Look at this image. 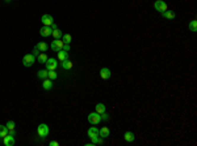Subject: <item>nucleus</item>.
<instances>
[{
    "label": "nucleus",
    "instance_id": "1",
    "mask_svg": "<svg viewBox=\"0 0 197 146\" xmlns=\"http://www.w3.org/2000/svg\"><path fill=\"white\" fill-rule=\"evenodd\" d=\"M37 133H38V136L41 137V138H46V137L49 136V133H50V129H49V127H47L46 124L42 123V124H39L38 128H37Z\"/></svg>",
    "mask_w": 197,
    "mask_h": 146
},
{
    "label": "nucleus",
    "instance_id": "2",
    "mask_svg": "<svg viewBox=\"0 0 197 146\" xmlns=\"http://www.w3.org/2000/svg\"><path fill=\"white\" fill-rule=\"evenodd\" d=\"M36 63V56L33 54H26L23 57V64L24 67H32Z\"/></svg>",
    "mask_w": 197,
    "mask_h": 146
},
{
    "label": "nucleus",
    "instance_id": "3",
    "mask_svg": "<svg viewBox=\"0 0 197 146\" xmlns=\"http://www.w3.org/2000/svg\"><path fill=\"white\" fill-rule=\"evenodd\" d=\"M88 121L92 125H97L100 121H101V115L97 114V112H91L88 115Z\"/></svg>",
    "mask_w": 197,
    "mask_h": 146
},
{
    "label": "nucleus",
    "instance_id": "4",
    "mask_svg": "<svg viewBox=\"0 0 197 146\" xmlns=\"http://www.w3.org/2000/svg\"><path fill=\"white\" fill-rule=\"evenodd\" d=\"M45 67H46L47 71H55L57 67H58V62H57V59H53V57H47L46 63H45Z\"/></svg>",
    "mask_w": 197,
    "mask_h": 146
},
{
    "label": "nucleus",
    "instance_id": "5",
    "mask_svg": "<svg viewBox=\"0 0 197 146\" xmlns=\"http://www.w3.org/2000/svg\"><path fill=\"white\" fill-rule=\"evenodd\" d=\"M154 8H155L159 13H163V12H166L168 9L166 1H163V0H156V1L154 3Z\"/></svg>",
    "mask_w": 197,
    "mask_h": 146
},
{
    "label": "nucleus",
    "instance_id": "6",
    "mask_svg": "<svg viewBox=\"0 0 197 146\" xmlns=\"http://www.w3.org/2000/svg\"><path fill=\"white\" fill-rule=\"evenodd\" d=\"M51 50L53 51H55V52H58V51L62 50V47H63V41L62 39H54L53 42H51Z\"/></svg>",
    "mask_w": 197,
    "mask_h": 146
},
{
    "label": "nucleus",
    "instance_id": "7",
    "mask_svg": "<svg viewBox=\"0 0 197 146\" xmlns=\"http://www.w3.org/2000/svg\"><path fill=\"white\" fill-rule=\"evenodd\" d=\"M41 21L45 26H50L51 24H54V18H53V16H50V14H44V16L41 17Z\"/></svg>",
    "mask_w": 197,
    "mask_h": 146
},
{
    "label": "nucleus",
    "instance_id": "8",
    "mask_svg": "<svg viewBox=\"0 0 197 146\" xmlns=\"http://www.w3.org/2000/svg\"><path fill=\"white\" fill-rule=\"evenodd\" d=\"M51 33H53V29H51V26H42L41 27V30H39V34H41V36H50L51 35Z\"/></svg>",
    "mask_w": 197,
    "mask_h": 146
},
{
    "label": "nucleus",
    "instance_id": "9",
    "mask_svg": "<svg viewBox=\"0 0 197 146\" xmlns=\"http://www.w3.org/2000/svg\"><path fill=\"white\" fill-rule=\"evenodd\" d=\"M112 76V72L109 68H101L100 69V77L102 78V80H108V78H110Z\"/></svg>",
    "mask_w": 197,
    "mask_h": 146
},
{
    "label": "nucleus",
    "instance_id": "10",
    "mask_svg": "<svg viewBox=\"0 0 197 146\" xmlns=\"http://www.w3.org/2000/svg\"><path fill=\"white\" fill-rule=\"evenodd\" d=\"M3 144L5 146H13L15 145V137L11 135H7L5 137H3Z\"/></svg>",
    "mask_w": 197,
    "mask_h": 146
},
{
    "label": "nucleus",
    "instance_id": "11",
    "mask_svg": "<svg viewBox=\"0 0 197 146\" xmlns=\"http://www.w3.org/2000/svg\"><path fill=\"white\" fill-rule=\"evenodd\" d=\"M60 67H62V69L70 71V69H72V67H74V63H72L70 59H66V60H62V63H60Z\"/></svg>",
    "mask_w": 197,
    "mask_h": 146
},
{
    "label": "nucleus",
    "instance_id": "12",
    "mask_svg": "<svg viewBox=\"0 0 197 146\" xmlns=\"http://www.w3.org/2000/svg\"><path fill=\"white\" fill-rule=\"evenodd\" d=\"M42 87H44V90H51L53 89V80H50V78L42 80Z\"/></svg>",
    "mask_w": 197,
    "mask_h": 146
},
{
    "label": "nucleus",
    "instance_id": "13",
    "mask_svg": "<svg viewBox=\"0 0 197 146\" xmlns=\"http://www.w3.org/2000/svg\"><path fill=\"white\" fill-rule=\"evenodd\" d=\"M87 135H88L89 138H93V137H97L99 136V129L96 128L95 125L93 127H91L88 130H87Z\"/></svg>",
    "mask_w": 197,
    "mask_h": 146
},
{
    "label": "nucleus",
    "instance_id": "14",
    "mask_svg": "<svg viewBox=\"0 0 197 146\" xmlns=\"http://www.w3.org/2000/svg\"><path fill=\"white\" fill-rule=\"evenodd\" d=\"M110 135V130H109V128L107 127H102L101 129H99V136L101 137V138H107Z\"/></svg>",
    "mask_w": 197,
    "mask_h": 146
},
{
    "label": "nucleus",
    "instance_id": "15",
    "mask_svg": "<svg viewBox=\"0 0 197 146\" xmlns=\"http://www.w3.org/2000/svg\"><path fill=\"white\" fill-rule=\"evenodd\" d=\"M124 140H125L126 142H134L135 140V136L133 132H125V135H124Z\"/></svg>",
    "mask_w": 197,
    "mask_h": 146
},
{
    "label": "nucleus",
    "instance_id": "16",
    "mask_svg": "<svg viewBox=\"0 0 197 146\" xmlns=\"http://www.w3.org/2000/svg\"><path fill=\"white\" fill-rule=\"evenodd\" d=\"M47 74H49V71H47V69H41V71L37 72V77L39 80H46Z\"/></svg>",
    "mask_w": 197,
    "mask_h": 146
},
{
    "label": "nucleus",
    "instance_id": "17",
    "mask_svg": "<svg viewBox=\"0 0 197 146\" xmlns=\"http://www.w3.org/2000/svg\"><path fill=\"white\" fill-rule=\"evenodd\" d=\"M36 48H38L39 51H41V52H45V51H47V48H49V46H47L46 43H45V42H38L37 44L34 46Z\"/></svg>",
    "mask_w": 197,
    "mask_h": 146
},
{
    "label": "nucleus",
    "instance_id": "18",
    "mask_svg": "<svg viewBox=\"0 0 197 146\" xmlns=\"http://www.w3.org/2000/svg\"><path fill=\"white\" fill-rule=\"evenodd\" d=\"M162 14H163V17H164V18H168V20H174V18L176 17L175 12H174V11H168V9H167L166 12H163Z\"/></svg>",
    "mask_w": 197,
    "mask_h": 146
},
{
    "label": "nucleus",
    "instance_id": "19",
    "mask_svg": "<svg viewBox=\"0 0 197 146\" xmlns=\"http://www.w3.org/2000/svg\"><path fill=\"white\" fill-rule=\"evenodd\" d=\"M58 59L60 60V62H62V60L68 59V52H67V51H65V50L58 51Z\"/></svg>",
    "mask_w": 197,
    "mask_h": 146
},
{
    "label": "nucleus",
    "instance_id": "20",
    "mask_svg": "<svg viewBox=\"0 0 197 146\" xmlns=\"http://www.w3.org/2000/svg\"><path fill=\"white\" fill-rule=\"evenodd\" d=\"M95 110H96V112H97V114H104L105 112V104H102V103H97V104H96V107H95Z\"/></svg>",
    "mask_w": 197,
    "mask_h": 146
},
{
    "label": "nucleus",
    "instance_id": "21",
    "mask_svg": "<svg viewBox=\"0 0 197 146\" xmlns=\"http://www.w3.org/2000/svg\"><path fill=\"white\" fill-rule=\"evenodd\" d=\"M51 35H53V36H54V38H55V39H60V38H62V35H63V33L60 31V30L58 29V27H57V29H54V30H53V33H51Z\"/></svg>",
    "mask_w": 197,
    "mask_h": 146
},
{
    "label": "nucleus",
    "instance_id": "22",
    "mask_svg": "<svg viewBox=\"0 0 197 146\" xmlns=\"http://www.w3.org/2000/svg\"><path fill=\"white\" fill-rule=\"evenodd\" d=\"M46 60H47V56H46V54H39L38 56H37V62L38 63H41V64H45L46 63Z\"/></svg>",
    "mask_w": 197,
    "mask_h": 146
},
{
    "label": "nucleus",
    "instance_id": "23",
    "mask_svg": "<svg viewBox=\"0 0 197 146\" xmlns=\"http://www.w3.org/2000/svg\"><path fill=\"white\" fill-rule=\"evenodd\" d=\"M62 41H63V43H66V44H70L72 42V36L70 35V34H63L62 35Z\"/></svg>",
    "mask_w": 197,
    "mask_h": 146
},
{
    "label": "nucleus",
    "instance_id": "24",
    "mask_svg": "<svg viewBox=\"0 0 197 146\" xmlns=\"http://www.w3.org/2000/svg\"><path fill=\"white\" fill-rule=\"evenodd\" d=\"M8 135V128H7V125H0V137H5Z\"/></svg>",
    "mask_w": 197,
    "mask_h": 146
},
{
    "label": "nucleus",
    "instance_id": "25",
    "mask_svg": "<svg viewBox=\"0 0 197 146\" xmlns=\"http://www.w3.org/2000/svg\"><path fill=\"white\" fill-rule=\"evenodd\" d=\"M189 29H190V31H193V33L197 30V21L196 20H192L189 22Z\"/></svg>",
    "mask_w": 197,
    "mask_h": 146
},
{
    "label": "nucleus",
    "instance_id": "26",
    "mask_svg": "<svg viewBox=\"0 0 197 146\" xmlns=\"http://www.w3.org/2000/svg\"><path fill=\"white\" fill-rule=\"evenodd\" d=\"M58 77V74H57L55 71H49V74H47V78H50V80H55V78Z\"/></svg>",
    "mask_w": 197,
    "mask_h": 146
},
{
    "label": "nucleus",
    "instance_id": "27",
    "mask_svg": "<svg viewBox=\"0 0 197 146\" xmlns=\"http://www.w3.org/2000/svg\"><path fill=\"white\" fill-rule=\"evenodd\" d=\"M5 125H7V128H8V130H11V129H15V121H12V120H9L8 121L7 124H5Z\"/></svg>",
    "mask_w": 197,
    "mask_h": 146
},
{
    "label": "nucleus",
    "instance_id": "28",
    "mask_svg": "<svg viewBox=\"0 0 197 146\" xmlns=\"http://www.w3.org/2000/svg\"><path fill=\"white\" fill-rule=\"evenodd\" d=\"M32 54H33V55H34V56H36V57H37V56H38V55H39V54H41V51H39V50H38V48H36V47H34V48H33V52H32Z\"/></svg>",
    "mask_w": 197,
    "mask_h": 146
},
{
    "label": "nucleus",
    "instance_id": "29",
    "mask_svg": "<svg viewBox=\"0 0 197 146\" xmlns=\"http://www.w3.org/2000/svg\"><path fill=\"white\" fill-rule=\"evenodd\" d=\"M109 116H108V114L107 112H104V114H101V120H108Z\"/></svg>",
    "mask_w": 197,
    "mask_h": 146
},
{
    "label": "nucleus",
    "instance_id": "30",
    "mask_svg": "<svg viewBox=\"0 0 197 146\" xmlns=\"http://www.w3.org/2000/svg\"><path fill=\"white\" fill-rule=\"evenodd\" d=\"M62 50H65V51H70V44H66V43H63V47H62Z\"/></svg>",
    "mask_w": 197,
    "mask_h": 146
},
{
    "label": "nucleus",
    "instance_id": "31",
    "mask_svg": "<svg viewBox=\"0 0 197 146\" xmlns=\"http://www.w3.org/2000/svg\"><path fill=\"white\" fill-rule=\"evenodd\" d=\"M59 144H58V142H57V141H51L50 142V146H58Z\"/></svg>",
    "mask_w": 197,
    "mask_h": 146
}]
</instances>
